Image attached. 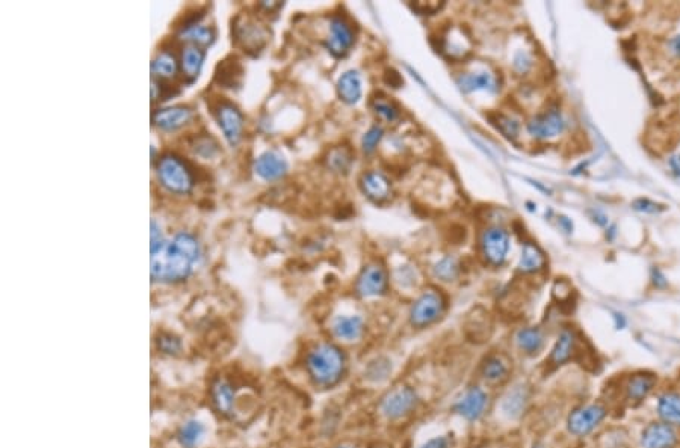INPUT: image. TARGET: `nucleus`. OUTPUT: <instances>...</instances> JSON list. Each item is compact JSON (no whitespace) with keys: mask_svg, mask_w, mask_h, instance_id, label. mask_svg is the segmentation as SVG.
Masks as SVG:
<instances>
[{"mask_svg":"<svg viewBox=\"0 0 680 448\" xmlns=\"http://www.w3.org/2000/svg\"><path fill=\"white\" fill-rule=\"evenodd\" d=\"M354 43L355 29L352 23L343 16L331 17L328 26V38L325 43L328 52L336 58H343L351 50Z\"/></svg>","mask_w":680,"mask_h":448,"instance_id":"obj_11","label":"nucleus"},{"mask_svg":"<svg viewBox=\"0 0 680 448\" xmlns=\"http://www.w3.org/2000/svg\"><path fill=\"white\" fill-rule=\"evenodd\" d=\"M487 118L500 133H502L505 138H508L509 141L517 139L519 131H520V126L517 123V119H514V118L504 114V112H490V114H487Z\"/></svg>","mask_w":680,"mask_h":448,"instance_id":"obj_36","label":"nucleus"},{"mask_svg":"<svg viewBox=\"0 0 680 448\" xmlns=\"http://www.w3.org/2000/svg\"><path fill=\"white\" fill-rule=\"evenodd\" d=\"M679 444V433L674 426L664 421H653L642 429L639 448H674Z\"/></svg>","mask_w":680,"mask_h":448,"instance_id":"obj_16","label":"nucleus"},{"mask_svg":"<svg viewBox=\"0 0 680 448\" xmlns=\"http://www.w3.org/2000/svg\"><path fill=\"white\" fill-rule=\"evenodd\" d=\"M205 438V426L198 420H188L177 432V441L183 448H197Z\"/></svg>","mask_w":680,"mask_h":448,"instance_id":"obj_33","label":"nucleus"},{"mask_svg":"<svg viewBox=\"0 0 680 448\" xmlns=\"http://www.w3.org/2000/svg\"><path fill=\"white\" fill-rule=\"evenodd\" d=\"M218 145L212 138H201L195 143V153L203 155V157H210L212 154L217 153Z\"/></svg>","mask_w":680,"mask_h":448,"instance_id":"obj_43","label":"nucleus"},{"mask_svg":"<svg viewBox=\"0 0 680 448\" xmlns=\"http://www.w3.org/2000/svg\"><path fill=\"white\" fill-rule=\"evenodd\" d=\"M452 447H453L452 435H441V437H436L433 439L426 441L419 448H452Z\"/></svg>","mask_w":680,"mask_h":448,"instance_id":"obj_45","label":"nucleus"},{"mask_svg":"<svg viewBox=\"0 0 680 448\" xmlns=\"http://www.w3.org/2000/svg\"><path fill=\"white\" fill-rule=\"evenodd\" d=\"M392 371V362L387 358H375L366 367V379L371 382H383Z\"/></svg>","mask_w":680,"mask_h":448,"instance_id":"obj_37","label":"nucleus"},{"mask_svg":"<svg viewBox=\"0 0 680 448\" xmlns=\"http://www.w3.org/2000/svg\"><path fill=\"white\" fill-rule=\"evenodd\" d=\"M190 118H193V111L185 106L159 109L153 114V126L165 131H173L186 126Z\"/></svg>","mask_w":680,"mask_h":448,"instance_id":"obj_22","label":"nucleus"},{"mask_svg":"<svg viewBox=\"0 0 680 448\" xmlns=\"http://www.w3.org/2000/svg\"><path fill=\"white\" fill-rule=\"evenodd\" d=\"M546 256L539 248V245L527 241L522 249V257L519 261V271L522 273H539L544 269Z\"/></svg>","mask_w":680,"mask_h":448,"instance_id":"obj_31","label":"nucleus"},{"mask_svg":"<svg viewBox=\"0 0 680 448\" xmlns=\"http://www.w3.org/2000/svg\"><path fill=\"white\" fill-rule=\"evenodd\" d=\"M658 378L650 371H635L623 382V397L629 405H639L654 391Z\"/></svg>","mask_w":680,"mask_h":448,"instance_id":"obj_17","label":"nucleus"},{"mask_svg":"<svg viewBox=\"0 0 680 448\" xmlns=\"http://www.w3.org/2000/svg\"><path fill=\"white\" fill-rule=\"evenodd\" d=\"M490 398L480 386H469L453 403V413L466 421H478L484 417L488 409Z\"/></svg>","mask_w":680,"mask_h":448,"instance_id":"obj_12","label":"nucleus"},{"mask_svg":"<svg viewBox=\"0 0 680 448\" xmlns=\"http://www.w3.org/2000/svg\"><path fill=\"white\" fill-rule=\"evenodd\" d=\"M602 448H629V433L623 427L608 430L602 439Z\"/></svg>","mask_w":680,"mask_h":448,"instance_id":"obj_39","label":"nucleus"},{"mask_svg":"<svg viewBox=\"0 0 680 448\" xmlns=\"http://www.w3.org/2000/svg\"><path fill=\"white\" fill-rule=\"evenodd\" d=\"M516 344L524 355L535 356L544 347V332L536 326H527L516 334Z\"/></svg>","mask_w":680,"mask_h":448,"instance_id":"obj_26","label":"nucleus"},{"mask_svg":"<svg viewBox=\"0 0 680 448\" xmlns=\"http://www.w3.org/2000/svg\"><path fill=\"white\" fill-rule=\"evenodd\" d=\"M384 80H386L387 84H390V87H393V88H399L402 84V79L399 76V72L395 71V70H386Z\"/></svg>","mask_w":680,"mask_h":448,"instance_id":"obj_47","label":"nucleus"},{"mask_svg":"<svg viewBox=\"0 0 680 448\" xmlns=\"http://www.w3.org/2000/svg\"><path fill=\"white\" fill-rule=\"evenodd\" d=\"M163 241L161 228L156 224V221H151V249H156Z\"/></svg>","mask_w":680,"mask_h":448,"instance_id":"obj_48","label":"nucleus"},{"mask_svg":"<svg viewBox=\"0 0 680 448\" xmlns=\"http://www.w3.org/2000/svg\"><path fill=\"white\" fill-rule=\"evenodd\" d=\"M578 354L579 352H578V335H576V332L573 329H570V328H564L563 331L559 332L558 340L555 342V344L551 350V355H549L547 362L551 367L558 368L561 366L567 364L568 361L575 359V356Z\"/></svg>","mask_w":680,"mask_h":448,"instance_id":"obj_18","label":"nucleus"},{"mask_svg":"<svg viewBox=\"0 0 680 448\" xmlns=\"http://www.w3.org/2000/svg\"><path fill=\"white\" fill-rule=\"evenodd\" d=\"M182 40H186L189 44L197 47H209L215 41V31L212 28L203 26V24L194 23L183 26L180 31Z\"/></svg>","mask_w":680,"mask_h":448,"instance_id":"obj_34","label":"nucleus"},{"mask_svg":"<svg viewBox=\"0 0 680 448\" xmlns=\"http://www.w3.org/2000/svg\"><path fill=\"white\" fill-rule=\"evenodd\" d=\"M233 33L236 41L248 52H259L269 40V31L265 24L247 16L234 20Z\"/></svg>","mask_w":680,"mask_h":448,"instance_id":"obj_10","label":"nucleus"},{"mask_svg":"<svg viewBox=\"0 0 680 448\" xmlns=\"http://www.w3.org/2000/svg\"><path fill=\"white\" fill-rule=\"evenodd\" d=\"M671 166H673V169H674V171H676L677 174H680V154L676 155V157H673V159H671Z\"/></svg>","mask_w":680,"mask_h":448,"instance_id":"obj_50","label":"nucleus"},{"mask_svg":"<svg viewBox=\"0 0 680 448\" xmlns=\"http://www.w3.org/2000/svg\"><path fill=\"white\" fill-rule=\"evenodd\" d=\"M656 413L666 425L680 427V393L676 390L664 391L656 402Z\"/></svg>","mask_w":680,"mask_h":448,"instance_id":"obj_24","label":"nucleus"},{"mask_svg":"<svg viewBox=\"0 0 680 448\" xmlns=\"http://www.w3.org/2000/svg\"><path fill=\"white\" fill-rule=\"evenodd\" d=\"M336 448H354V447H348V445H339V447H336Z\"/></svg>","mask_w":680,"mask_h":448,"instance_id":"obj_53","label":"nucleus"},{"mask_svg":"<svg viewBox=\"0 0 680 448\" xmlns=\"http://www.w3.org/2000/svg\"><path fill=\"white\" fill-rule=\"evenodd\" d=\"M509 251V236L504 228L488 226L480 234V252L485 263L502 266Z\"/></svg>","mask_w":680,"mask_h":448,"instance_id":"obj_8","label":"nucleus"},{"mask_svg":"<svg viewBox=\"0 0 680 448\" xmlns=\"http://www.w3.org/2000/svg\"><path fill=\"white\" fill-rule=\"evenodd\" d=\"M670 47H671L673 53H676L677 56H680V35H679V36H676V38H673V40H671V43H670Z\"/></svg>","mask_w":680,"mask_h":448,"instance_id":"obj_49","label":"nucleus"},{"mask_svg":"<svg viewBox=\"0 0 680 448\" xmlns=\"http://www.w3.org/2000/svg\"><path fill=\"white\" fill-rule=\"evenodd\" d=\"M634 207L639 212H646V213H654V212H658L659 210V205L658 204H654L649 200H637L634 202Z\"/></svg>","mask_w":680,"mask_h":448,"instance_id":"obj_46","label":"nucleus"},{"mask_svg":"<svg viewBox=\"0 0 680 448\" xmlns=\"http://www.w3.org/2000/svg\"><path fill=\"white\" fill-rule=\"evenodd\" d=\"M389 288V272L381 261H372L366 264L360 275L357 276L355 292L360 297H378L383 296Z\"/></svg>","mask_w":680,"mask_h":448,"instance_id":"obj_7","label":"nucleus"},{"mask_svg":"<svg viewBox=\"0 0 680 448\" xmlns=\"http://www.w3.org/2000/svg\"><path fill=\"white\" fill-rule=\"evenodd\" d=\"M306 370L310 381L319 388H331L342 381L347 370V358L339 346L319 343L307 354Z\"/></svg>","mask_w":680,"mask_h":448,"instance_id":"obj_2","label":"nucleus"},{"mask_svg":"<svg viewBox=\"0 0 680 448\" xmlns=\"http://www.w3.org/2000/svg\"><path fill=\"white\" fill-rule=\"evenodd\" d=\"M531 390L527 383H517L502 398V413L509 420H519L528 410Z\"/></svg>","mask_w":680,"mask_h":448,"instance_id":"obj_21","label":"nucleus"},{"mask_svg":"<svg viewBox=\"0 0 680 448\" xmlns=\"http://www.w3.org/2000/svg\"><path fill=\"white\" fill-rule=\"evenodd\" d=\"M443 6H445L443 2H426V4L425 2H417V4L411 5V8L419 12V14H422V16H433Z\"/></svg>","mask_w":680,"mask_h":448,"instance_id":"obj_44","label":"nucleus"},{"mask_svg":"<svg viewBox=\"0 0 680 448\" xmlns=\"http://www.w3.org/2000/svg\"><path fill=\"white\" fill-rule=\"evenodd\" d=\"M434 275L443 283L455 281L460 275V264L453 257H445L436 264Z\"/></svg>","mask_w":680,"mask_h":448,"instance_id":"obj_38","label":"nucleus"},{"mask_svg":"<svg viewBox=\"0 0 680 448\" xmlns=\"http://www.w3.org/2000/svg\"><path fill=\"white\" fill-rule=\"evenodd\" d=\"M419 405V395L409 385H396L379 400V410L387 420L396 421L410 415Z\"/></svg>","mask_w":680,"mask_h":448,"instance_id":"obj_5","label":"nucleus"},{"mask_svg":"<svg viewBox=\"0 0 680 448\" xmlns=\"http://www.w3.org/2000/svg\"><path fill=\"white\" fill-rule=\"evenodd\" d=\"M256 174L266 181H276L288 174V162L277 151H266L254 163Z\"/></svg>","mask_w":680,"mask_h":448,"instance_id":"obj_23","label":"nucleus"},{"mask_svg":"<svg viewBox=\"0 0 680 448\" xmlns=\"http://www.w3.org/2000/svg\"><path fill=\"white\" fill-rule=\"evenodd\" d=\"M210 400L217 413L230 418L236 410V388L225 379H215L210 385Z\"/></svg>","mask_w":680,"mask_h":448,"instance_id":"obj_20","label":"nucleus"},{"mask_svg":"<svg viewBox=\"0 0 680 448\" xmlns=\"http://www.w3.org/2000/svg\"><path fill=\"white\" fill-rule=\"evenodd\" d=\"M608 414H610V409L603 403H590L575 408L567 417V430L578 438L587 437L602 425Z\"/></svg>","mask_w":680,"mask_h":448,"instance_id":"obj_6","label":"nucleus"},{"mask_svg":"<svg viewBox=\"0 0 680 448\" xmlns=\"http://www.w3.org/2000/svg\"><path fill=\"white\" fill-rule=\"evenodd\" d=\"M338 94L347 104H355L362 97V77L357 71H347L338 82Z\"/></svg>","mask_w":680,"mask_h":448,"instance_id":"obj_28","label":"nucleus"},{"mask_svg":"<svg viewBox=\"0 0 680 448\" xmlns=\"http://www.w3.org/2000/svg\"><path fill=\"white\" fill-rule=\"evenodd\" d=\"M158 347H159L161 352H163L166 355H176V354L180 352L182 343L173 334H161V337L158 338Z\"/></svg>","mask_w":680,"mask_h":448,"instance_id":"obj_41","label":"nucleus"},{"mask_svg":"<svg viewBox=\"0 0 680 448\" xmlns=\"http://www.w3.org/2000/svg\"><path fill=\"white\" fill-rule=\"evenodd\" d=\"M360 189L363 195L375 204L386 202L392 195L390 180L379 171H367L360 177Z\"/></svg>","mask_w":680,"mask_h":448,"instance_id":"obj_19","label":"nucleus"},{"mask_svg":"<svg viewBox=\"0 0 680 448\" xmlns=\"http://www.w3.org/2000/svg\"><path fill=\"white\" fill-rule=\"evenodd\" d=\"M354 163V153L347 145H339L328 151L325 165L334 174L345 175L350 173V169Z\"/></svg>","mask_w":680,"mask_h":448,"instance_id":"obj_32","label":"nucleus"},{"mask_svg":"<svg viewBox=\"0 0 680 448\" xmlns=\"http://www.w3.org/2000/svg\"><path fill=\"white\" fill-rule=\"evenodd\" d=\"M371 104L372 112L375 114L377 118L381 121H384L387 124L396 123V121L401 118V107L399 104L392 99V97L383 94V92H377L371 97Z\"/></svg>","mask_w":680,"mask_h":448,"instance_id":"obj_27","label":"nucleus"},{"mask_svg":"<svg viewBox=\"0 0 680 448\" xmlns=\"http://www.w3.org/2000/svg\"><path fill=\"white\" fill-rule=\"evenodd\" d=\"M534 448H546L543 444H534Z\"/></svg>","mask_w":680,"mask_h":448,"instance_id":"obj_52","label":"nucleus"},{"mask_svg":"<svg viewBox=\"0 0 680 448\" xmlns=\"http://www.w3.org/2000/svg\"><path fill=\"white\" fill-rule=\"evenodd\" d=\"M158 178L161 185L173 193L185 195L194 187V175L188 165L174 154H165L159 159Z\"/></svg>","mask_w":680,"mask_h":448,"instance_id":"obj_3","label":"nucleus"},{"mask_svg":"<svg viewBox=\"0 0 680 448\" xmlns=\"http://www.w3.org/2000/svg\"><path fill=\"white\" fill-rule=\"evenodd\" d=\"M177 70H178V64L176 60V56L166 50L159 52L151 62L153 77H159L161 80L174 77L177 75Z\"/></svg>","mask_w":680,"mask_h":448,"instance_id":"obj_35","label":"nucleus"},{"mask_svg":"<svg viewBox=\"0 0 680 448\" xmlns=\"http://www.w3.org/2000/svg\"><path fill=\"white\" fill-rule=\"evenodd\" d=\"M446 311V297L437 288H428L410 308V323L414 328H428Z\"/></svg>","mask_w":680,"mask_h":448,"instance_id":"obj_4","label":"nucleus"},{"mask_svg":"<svg viewBox=\"0 0 680 448\" xmlns=\"http://www.w3.org/2000/svg\"><path fill=\"white\" fill-rule=\"evenodd\" d=\"M481 376L488 383H502L509 376V364L508 361L500 355L488 356L481 367Z\"/></svg>","mask_w":680,"mask_h":448,"instance_id":"obj_30","label":"nucleus"},{"mask_svg":"<svg viewBox=\"0 0 680 448\" xmlns=\"http://www.w3.org/2000/svg\"><path fill=\"white\" fill-rule=\"evenodd\" d=\"M200 253L197 239L189 233H178L171 241L163 240L156 249H151L153 281L168 284L185 281L200 261Z\"/></svg>","mask_w":680,"mask_h":448,"instance_id":"obj_1","label":"nucleus"},{"mask_svg":"<svg viewBox=\"0 0 680 448\" xmlns=\"http://www.w3.org/2000/svg\"><path fill=\"white\" fill-rule=\"evenodd\" d=\"M205 59H206V52L203 50L201 47H197L193 44H188L186 47H183L182 58H180L183 75L189 80H195L203 68V64H205Z\"/></svg>","mask_w":680,"mask_h":448,"instance_id":"obj_29","label":"nucleus"},{"mask_svg":"<svg viewBox=\"0 0 680 448\" xmlns=\"http://www.w3.org/2000/svg\"><path fill=\"white\" fill-rule=\"evenodd\" d=\"M217 121L224 133V138L227 139L232 147L239 143L244 131V116L237 106L230 102H222L217 106Z\"/></svg>","mask_w":680,"mask_h":448,"instance_id":"obj_14","label":"nucleus"},{"mask_svg":"<svg viewBox=\"0 0 680 448\" xmlns=\"http://www.w3.org/2000/svg\"><path fill=\"white\" fill-rule=\"evenodd\" d=\"M331 329L340 340L355 342L365 334V322L360 316H338L333 320Z\"/></svg>","mask_w":680,"mask_h":448,"instance_id":"obj_25","label":"nucleus"},{"mask_svg":"<svg viewBox=\"0 0 680 448\" xmlns=\"http://www.w3.org/2000/svg\"><path fill=\"white\" fill-rule=\"evenodd\" d=\"M457 84L458 88L466 94L478 92V91L495 94L500 88L499 77L496 72L484 67L460 72V75L457 76Z\"/></svg>","mask_w":680,"mask_h":448,"instance_id":"obj_15","label":"nucleus"},{"mask_svg":"<svg viewBox=\"0 0 680 448\" xmlns=\"http://www.w3.org/2000/svg\"><path fill=\"white\" fill-rule=\"evenodd\" d=\"M384 136V130L381 126H372L371 129H369L366 131V135L363 136V141H362V147H363V151L366 154H372L377 148H378V145L381 142V139H383Z\"/></svg>","mask_w":680,"mask_h":448,"instance_id":"obj_40","label":"nucleus"},{"mask_svg":"<svg viewBox=\"0 0 680 448\" xmlns=\"http://www.w3.org/2000/svg\"><path fill=\"white\" fill-rule=\"evenodd\" d=\"M566 129V118L558 107H549L546 111L536 114L529 123L528 131L535 139H552Z\"/></svg>","mask_w":680,"mask_h":448,"instance_id":"obj_13","label":"nucleus"},{"mask_svg":"<svg viewBox=\"0 0 680 448\" xmlns=\"http://www.w3.org/2000/svg\"><path fill=\"white\" fill-rule=\"evenodd\" d=\"M512 67H514V71L517 72V75H520V76L528 75V72H529L531 68H532V58H531V55L524 53V52L517 53L516 58H514V64H512Z\"/></svg>","mask_w":680,"mask_h":448,"instance_id":"obj_42","label":"nucleus"},{"mask_svg":"<svg viewBox=\"0 0 680 448\" xmlns=\"http://www.w3.org/2000/svg\"><path fill=\"white\" fill-rule=\"evenodd\" d=\"M615 320H617V328H618V329H623L625 324H626V320H625V317L622 316V314H615Z\"/></svg>","mask_w":680,"mask_h":448,"instance_id":"obj_51","label":"nucleus"},{"mask_svg":"<svg viewBox=\"0 0 680 448\" xmlns=\"http://www.w3.org/2000/svg\"><path fill=\"white\" fill-rule=\"evenodd\" d=\"M437 52L445 55L450 60H464L472 53V38L463 26H449L438 36Z\"/></svg>","mask_w":680,"mask_h":448,"instance_id":"obj_9","label":"nucleus"}]
</instances>
